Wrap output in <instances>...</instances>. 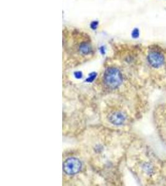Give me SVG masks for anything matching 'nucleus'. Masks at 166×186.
<instances>
[{
    "label": "nucleus",
    "mask_w": 166,
    "mask_h": 186,
    "mask_svg": "<svg viewBox=\"0 0 166 186\" xmlns=\"http://www.w3.org/2000/svg\"><path fill=\"white\" fill-rule=\"evenodd\" d=\"M74 76H75V77L76 78H77V79H80V78H82V72H80V71H76V72L74 73Z\"/></svg>",
    "instance_id": "6e6552de"
},
{
    "label": "nucleus",
    "mask_w": 166,
    "mask_h": 186,
    "mask_svg": "<svg viewBox=\"0 0 166 186\" xmlns=\"http://www.w3.org/2000/svg\"><path fill=\"white\" fill-rule=\"evenodd\" d=\"M96 76H97V74L95 73H93L90 74V76H89V78L87 79V81H88V82L93 81L95 80V78H96Z\"/></svg>",
    "instance_id": "423d86ee"
},
{
    "label": "nucleus",
    "mask_w": 166,
    "mask_h": 186,
    "mask_svg": "<svg viewBox=\"0 0 166 186\" xmlns=\"http://www.w3.org/2000/svg\"><path fill=\"white\" fill-rule=\"evenodd\" d=\"M82 168L81 161L76 158H69L64 161L63 169L68 175H74L80 172Z\"/></svg>",
    "instance_id": "f03ea898"
},
{
    "label": "nucleus",
    "mask_w": 166,
    "mask_h": 186,
    "mask_svg": "<svg viewBox=\"0 0 166 186\" xmlns=\"http://www.w3.org/2000/svg\"><path fill=\"white\" fill-rule=\"evenodd\" d=\"M139 35V31L137 29H134L132 32V37L133 38L136 39L137 38Z\"/></svg>",
    "instance_id": "0eeeda50"
},
{
    "label": "nucleus",
    "mask_w": 166,
    "mask_h": 186,
    "mask_svg": "<svg viewBox=\"0 0 166 186\" xmlns=\"http://www.w3.org/2000/svg\"><path fill=\"white\" fill-rule=\"evenodd\" d=\"M147 59L149 64L154 68L160 67L164 62V57L163 55L160 52L155 51L152 52L149 54Z\"/></svg>",
    "instance_id": "7ed1b4c3"
},
{
    "label": "nucleus",
    "mask_w": 166,
    "mask_h": 186,
    "mask_svg": "<svg viewBox=\"0 0 166 186\" xmlns=\"http://www.w3.org/2000/svg\"><path fill=\"white\" fill-rule=\"evenodd\" d=\"M108 119L110 123L115 125H121L125 122L126 117L121 112H115L110 115Z\"/></svg>",
    "instance_id": "20e7f679"
},
{
    "label": "nucleus",
    "mask_w": 166,
    "mask_h": 186,
    "mask_svg": "<svg viewBox=\"0 0 166 186\" xmlns=\"http://www.w3.org/2000/svg\"><path fill=\"white\" fill-rule=\"evenodd\" d=\"M79 50L80 53L83 55H87L90 53L92 50L91 45L86 42H83L80 44L79 47Z\"/></svg>",
    "instance_id": "39448f33"
},
{
    "label": "nucleus",
    "mask_w": 166,
    "mask_h": 186,
    "mask_svg": "<svg viewBox=\"0 0 166 186\" xmlns=\"http://www.w3.org/2000/svg\"><path fill=\"white\" fill-rule=\"evenodd\" d=\"M104 82L110 88H117L123 82L121 73L116 68L111 67L108 68L104 74Z\"/></svg>",
    "instance_id": "f257e3e1"
},
{
    "label": "nucleus",
    "mask_w": 166,
    "mask_h": 186,
    "mask_svg": "<svg viewBox=\"0 0 166 186\" xmlns=\"http://www.w3.org/2000/svg\"><path fill=\"white\" fill-rule=\"evenodd\" d=\"M97 26H98V22H97V21H94V22L92 23V24H91V28H92L94 30H95V29H97Z\"/></svg>",
    "instance_id": "1a4fd4ad"
}]
</instances>
